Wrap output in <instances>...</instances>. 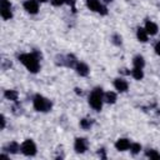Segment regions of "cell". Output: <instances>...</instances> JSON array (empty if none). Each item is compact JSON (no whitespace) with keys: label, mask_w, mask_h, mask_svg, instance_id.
I'll return each mask as SVG.
<instances>
[{"label":"cell","mask_w":160,"mask_h":160,"mask_svg":"<svg viewBox=\"0 0 160 160\" xmlns=\"http://www.w3.org/2000/svg\"><path fill=\"white\" fill-rule=\"evenodd\" d=\"M144 29H145L146 32L150 34V35H155V34L158 32V25H156L155 22H152V21H146Z\"/></svg>","instance_id":"12"},{"label":"cell","mask_w":160,"mask_h":160,"mask_svg":"<svg viewBox=\"0 0 160 160\" xmlns=\"http://www.w3.org/2000/svg\"><path fill=\"white\" fill-rule=\"evenodd\" d=\"M104 1H105V2H110L111 0H104Z\"/></svg>","instance_id":"28"},{"label":"cell","mask_w":160,"mask_h":160,"mask_svg":"<svg viewBox=\"0 0 160 160\" xmlns=\"http://www.w3.org/2000/svg\"><path fill=\"white\" fill-rule=\"evenodd\" d=\"M131 75H132L134 79H136V80H141V79L144 78L142 69H140V68H134L132 71H131Z\"/></svg>","instance_id":"18"},{"label":"cell","mask_w":160,"mask_h":160,"mask_svg":"<svg viewBox=\"0 0 160 160\" xmlns=\"http://www.w3.org/2000/svg\"><path fill=\"white\" fill-rule=\"evenodd\" d=\"M0 120H1V129H4L5 128V118H4V115L0 116Z\"/></svg>","instance_id":"26"},{"label":"cell","mask_w":160,"mask_h":160,"mask_svg":"<svg viewBox=\"0 0 160 160\" xmlns=\"http://www.w3.org/2000/svg\"><path fill=\"white\" fill-rule=\"evenodd\" d=\"M155 52H156L158 55H160V41H158L156 45H155Z\"/></svg>","instance_id":"25"},{"label":"cell","mask_w":160,"mask_h":160,"mask_svg":"<svg viewBox=\"0 0 160 160\" xmlns=\"http://www.w3.org/2000/svg\"><path fill=\"white\" fill-rule=\"evenodd\" d=\"M114 86H115V89L118 90V91H120V92H124V91H126L128 90V82L124 80V79H115L114 80Z\"/></svg>","instance_id":"9"},{"label":"cell","mask_w":160,"mask_h":160,"mask_svg":"<svg viewBox=\"0 0 160 160\" xmlns=\"http://www.w3.org/2000/svg\"><path fill=\"white\" fill-rule=\"evenodd\" d=\"M64 2H65L64 0H51V4L55 5V6H60V5H62Z\"/></svg>","instance_id":"23"},{"label":"cell","mask_w":160,"mask_h":160,"mask_svg":"<svg viewBox=\"0 0 160 160\" xmlns=\"http://www.w3.org/2000/svg\"><path fill=\"white\" fill-rule=\"evenodd\" d=\"M64 1H65V4H68V5L72 6V9H74V5H75V0H64ZM74 11H75V9H74Z\"/></svg>","instance_id":"24"},{"label":"cell","mask_w":160,"mask_h":160,"mask_svg":"<svg viewBox=\"0 0 160 160\" xmlns=\"http://www.w3.org/2000/svg\"><path fill=\"white\" fill-rule=\"evenodd\" d=\"M130 150H131L132 154H138V152L141 150V145L138 144V142H134V144L130 145Z\"/></svg>","instance_id":"20"},{"label":"cell","mask_w":160,"mask_h":160,"mask_svg":"<svg viewBox=\"0 0 160 160\" xmlns=\"http://www.w3.org/2000/svg\"><path fill=\"white\" fill-rule=\"evenodd\" d=\"M5 150L9 151V152H11V154H16V152L20 150V146L18 145V142L12 141V142H10V144H8V145L5 146Z\"/></svg>","instance_id":"14"},{"label":"cell","mask_w":160,"mask_h":160,"mask_svg":"<svg viewBox=\"0 0 160 160\" xmlns=\"http://www.w3.org/2000/svg\"><path fill=\"white\" fill-rule=\"evenodd\" d=\"M34 109L36 111H42L46 112L51 109V101L46 98H44L42 95H35L34 98Z\"/></svg>","instance_id":"3"},{"label":"cell","mask_w":160,"mask_h":160,"mask_svg":"<svg viewBox=\"0 0 160 160\" xmlns=\"http://www.w3.org/2000/svg\"><path fill=\"white\" fill-rule=\"evenodd\" d=\"M74 149H75V151H76V152H80V154L85 152V151H86V149H88V142H86V140H85V139H82V138H78V139L75 140Z\"/></svg>","instance_id":"8"},{"label":"cell","mask_w":160,"mask_h":160,"mask_svg":"<svg viewBox=\"0 0 160 160\" xmlns=\"http://www.w3.org/2000/svg\"><path fill=\"white\" fill-rule=\"evenodd\" d=\"M112 39H114V42H115L116 45H120V44H121V36H119V35H114Z\"/></svg>","instance_id":"22"},{"label":"cell","mask_w":160,"mask_h":160,"mask_svg":"<svg viewBox=\"0 0 160 160\" xmlns=\"http://www.w3.org/2000/svg\"><path fill=\"white\" fill-rule=\"evenodd\" d=\"M130 141L128 139H119L116 142H115V148L119 150V151H125L130 148Z\"/></svg>","instance_id":"10"},{"label":"cell","mask_w":160,"mask_h":160,"mask_svg":"<svg viewBox=\"0 0 160 160\" xmlns=\"http://www.w3.org/2000/svg\"><path fill=\"white\" fill-rule=\"evenodd\" d=\"M132 64H134V68H140L142 69L144 65H145V61H144V58L141 55H136L132 60Z\"/></svg>","instance_id":"15"},{"label":"cell","mask_w":160,"mask_h":160,"mask_svg":"<svg viewBox=\"0 0 160 160\" xmlns=\"http://www.w3.org/2000/svg\"><path fill=\"white\" fill-rule=\"evenodd\" d=\"M38 1H40V2H46L48 0H38Z\"/></svg>","instance_id":"27"},{"label":"cell","mask_w":160,"mask_h":160,"mask_svg":"<svg viewBox=\"0 0 160 160\" xmlns=\"http://www.w3.org/2000/svg\"><path fill=\"white\" fill-rule=\"evenodd\" d=\"M21 151H22V154H25L28 156L35 155L36 154V145H35V142L32 140H30V139L25 140L22 142V145H21Z\"/></svg>","instance_id":"5"},{"label":"cell","mask_w":160,"mask_h":160,"mask_svg":"<svg viewBox=\"0 0 160 160\" xmlns=\"http://www.w3.org/2000/svg\"><path fill=\"white\" fill-rule=\"evenodd\" d=\"M148 32H146V30L145 29H142V28H139L138 29V31H136V36H138V39L141 41V42H145V41H148Z\"/></svg>","instance_id":"13"},{"label":"cell","mask_w":160,"mask_h":160,"mask_svg":"<svg viewBox=\"0 0 160 160\" xmlns=\"http://www.w3.org/2000/svg\"><path fill=\"white\" fill-rule=\"evenodd\" d=\"M24 9L29 14H36L39 11V4L38 0H26L24 2Z\"/></svg>","instance_id":"7"},{"label":"cell","mask_w":160,"mask_h":160,"mask_svg":"<svg viewBox=\"0 0 160 160\" xmlns=\"http://www.w3.org/2000/svg\"><path fill=\"white\" fill-rule=\"evenodd\" d=\"M75 70H76V72H78L80 76H86V75L89 74V68H88V65L84 64V62H78V64L75 65Z\"/></svg>","instance_id":"11"},{"label":"cell","mask_w":160,"mask_h":160,"mask_svg":"<svg viewBox=\"0 0 160 160\" xmlns=\"http://www.w3.org/2000/svg\"><path fill=\"white\" fill-rule=\"evenodd\" d=\"M80 126H81L82 129H89V128L91 126V121H90L89 119H82V120L80 121Z\"/></svg>","instance_id":"21"},{"label":"cell","mask_w":160,"mask_h":160,"mask_svg":"<svg viewBox=\"0 0 160 160\" xmlns=\"http://www.w3.org/2000/svg\"><path fill=\"white\" fill-rule=\"evenodd\" d=\"M19 61L30 71V72H38L40 69L39 59L34 54H21L19 55Z\"/></svg>","instance_id":"1"},{"label":"cell","mask_w":160,"mask_h":160,"mask_svg":"<svg viewBox=\"0 0 160 160\" xmlns=\"http://www.w3.org/2000/svg\"><path fill=\"white\" fill-rule=\"evenodd\" d=\"M146 156H149L150 159H154V160H159V159H160V154H159L158 151H155V150L148 151V152H146Z\"/></svg>","instance_id":"19"},{"label":"cell","mask_w":160,"mask_h":160,"mask_svg":"<svg viewBox=\"0 0 160 160\" xmlns=\"http://www.w3.org/2000/svg\"><path fill=\"white\" fill-rule=\"evenodd\" d=\"M4 96H5L8 100L16 101V100H18V91H15V90H6V91L4 92Z\"/></svg>","instance_id":"16"},{"label":"cell","mask_w":160,"mask_h":160,"mask_svg":"<svg viewBox=\"0 0 160 160\" xmlns=\"http://www.w3.org/2000/svg\"><path fill=\"white\" fill-rule=\"evenodd\" d=\"M104 100L109 104H114L116 101V94L112 92V91H108L105 95H104Z\"/></svg>","instance_id":"17"},{"label":"cell","mask_w":160,"mask_h":160,"mask_svg":"<svg viewBox=\"0 0 160 160\" xmlns=\"http://www.w3.org/2000/svg\"><path fill=\"white\" fill-rule=\"evenodd\" d=\"M89 104L96 111L101 110V106H102V90H101V88H96L91 91V94L89 96Z\"/></svg>","instance_id":"2"},{"label":"cell","mask_w":160,"mask_h":160,"mask_svg":"<svg viewBox=\"0 0 160 160\" xmlns=\"http://www.w3.org/2000/svg\"><path fill=\"white\" fill-rule=\"evenodd\" d=\"M86 5L91 11H96V12H100L102 15H105L108 12L106 8H104L99 0H86Z\"/></svg>","instance_id":"6"},{"label":"cell","mask_w":160,"mask_h":160,"mask_svg":"<svg viewBox=\"0 0 160 160\" xmlns=\"http://www.w3.org/2000/svg\"><path fill=\"white\" fill-rule=\"evenodd\" d=\"M0 14L4 20L11 19L12 12H11V4L9 0H0Z\"/></svg>","instance_id":"4"}]
</instances>
